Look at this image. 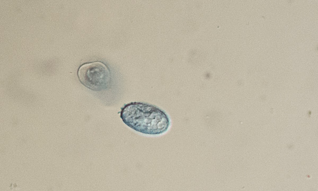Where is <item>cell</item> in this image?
Listing matches in <instances>:
<instances>
[{"label":"cell","mask_w":318,"mask_h":191,"mask_svg":"<svg viewBox=\"0 0 318 191\" xmlns=\"http://www.w3.org/2000/svg\"><path fill=\"white\" fill-rule=\"evenodd\" d=\"M120 117L123 122L134 130L150 135L162 133L170 125L165 113L157 107L146 103L132 102L121 109Z\"/></svg>","instance_id":"6da1fadb"},{"label":"cell","mask_w":318,"mask_h":191,"mask_svg":"<svg viewBox=\"0 0 318 191\" xmlns=\"http://www.w3.org/2000/svg\"><path fill=\"white\" fill-rule=\"evenodd\" d=\"M79 80L84 86L93 91H101L110 86L111 76L108 67L100 62L85 64L79 68Z\"/></svg>","instance_id":"7a4b0ae2"}]
</instances>
